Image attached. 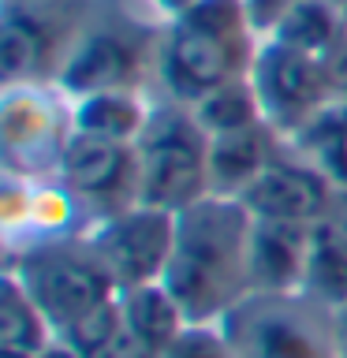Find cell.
I'll return each mask as SVG.
<instances>
[{"instance_id": "6da1fadb", "label": "cell", "mask_w": 347, "mask_h": 358, "mask_svg": "<svg viewBox=\"0 0 347 358\" xmlns=\"http://www.w3.org/2000/svg\"><path fill=\"white\" fill-rule=\"evenodd\" d=\"M254 213L239 198L206 194L176 213V243L164 268V287L183 306L187 321H220L250 284Z\"/></svg>"}, {"instance_id": "7a4b0ae2", "label": "cell", "mask_w": 347, "mask_h": 358, "mask_svg": "<svg viewBox=\"0 0 347 358\" xmlns=\"http://www.w3.org/2000/svg\"><path fill=\"white\" fill-rule=\"evenodd\" d=\"M257 49L262 34L243 0H194L183 15L161 27L153 94L194 105L213 90L250 78Z\"/></svg>"}, {"instance_id": "3957f363", "label": "cell", "mask_w": 347, "mask_h": 358, "mask_svg": "<svg viewBox=\"0 0 347 358\" xmlns=\"http://www.w3.org/2000/svg\"><path fill=\"white\" fill-rule=\"evenodd\" d=\"M134 153L146 206L179 213L213 194V138L183 101L153 94L150 120L134 142Z\"/></svg>"}, {"instance_id": "277c9868", "label": "cell", "mask_w": 347, "mask_h": 358, "mask_svg": "<svg viewBox=\"0 0 347 358\" xmlns=\"http://www.w3.org/2000/svg\"><path fill=\"white\" fill-rule=\"evenodd\" d=\"M220 324L235 358H340L336 310L306 291H250Z\"/></svg>"}, {"instance_id": "5b68a950", "label": "cell", "mask_w": 347, "mask_h": 358, "mask_svg": "<svg viewBox=\"0 0 347 358\" xmlns=\"http://www.w3.org/2000/svg\"><path fill=\"white\" fill-rule=\"evenodd\" d=\"M4 268L22 284L34 306L45 313L52 332L67 329L83 313L120 295L112 276L101 268L97 254L90 250L86 231L56 235V239H41L22 246V250H11Z\"/></svg>"}, {"instance_id": "8992f818", "label": "cell", "mask_w": 347, "mask_h": 358, "mask_svg": "<svg viewBox=\"0 0 347 358\" xmlns=\"http://www.w3.org/2000/svg\"><path fill=\"white\" fill-rule=\"evenodd\" d=\"M161 27L131 11H108L86 22L71 60L64 64L60 83L71 97H86L97 90H150L157 86V49Z\"/></svg>"}, {"instance_id": "52a82bcc", "label": "cell", "mask_w": 347, "mask_h": 358, "mask_svg": "<svg viewBox=\"0 0 347 358\" xmlns=\"http://www.w3.org/2000/svg\"><path fill=\"white\" fill-rule=\"evenodd\" d=\"M75 134V105L60 83H8L0 94V168L52 179Z\"/></svg>"}, {"instance_id": "ba28073f", "label": "cell", "mask_w": 347, "mask_h": 358, "mask_svg": "<svg viewBox=\"0 0 347 358\" xmlns=\"http://www.w3.org/2000/svg\"><path fill=\"white\" fill-rule=\"evenodd\" d=\"M90 0H4L0 4V60L8 83H56L71 60Z\"/></svg>"}, {"instance_id": "9c48e42d", "label": "cell", "mask_w": 347, "mask_h": 358, "mask_svg": "<svg viewBox=\"0 0 347 358\" xmlns=\"http://www.w3.org/2000/svg\"><path fill=\"white\" fill-rule=\"evenodd\" d=\"M250 83L262 101L265 123L276 127L288 142L306 131L329 105L340 101L332 71L321 56L291 49L276 38H262Z\"/></svg>"}, {"instance_id": "30bf717a", "label": "cell", "mask_w": 347, "mask_h": 358, "mask_svg": "<svg viewBox=\"0 0 347 358\" xmlns=\"http://www.w3.org/2000/svg\"><path fill=\"white\" fill-rule=\"evenodd\" d=\"M86 243L97 254L101 268L112 276L116 291L157 284V280H164L168 257H172L176 213L139 201L116 217L90 224Z\"/></svg>"}, {"instance_id": "8fae6325", "label": "cell", "mask_w": 347, "mask_h": 358, "mask_svg": "<svg viewBox=\"0 0 347 358\" xmlns=\"http://www.w3.org/2000/svg\"><path fill=\"white\" fill-rule=\"evenodd\" d=\"M56 176L78 201L86 228L142 201L134 142H105L90 138V134H71Z\"/></svg>"}, {"instance_id": "7c38bea8", "label": "cell", "mask_w": 347, "mask_h": 358, "mask_svg": "<svg viewBox=\"0 0 347 358\" xmlns=\"http://www.w3.org/2000/svg\"><path fill=\"white\" fill-rule=\"evenodd\" d=\"M336 194H340V183L288 145L243 190L239 201L254 213V220H284V224H302V228H318L332 213Z\"/></svg>"}, {"instance_id": "4fadbf2b", "label": "cell", "mask_w": 347, "mask_h": 358, "mask_svg": "<svg viewBox=\"0 0 347 358\" xmlns=\"http://www.w3.org/2000/svg\"><path fill=\"white\" fill-rule=\"evenodd\" d=\"M313 250V228L284 220H254L250 284L254 291H302Z\"/></svg>"}, {"instance_id": "5bb4252c", "label": "cell", "mask_w": 347, "mask_h": 358, "mask_svg": "<svg viewBox=\"0 0 347 358\" xmlns=\"http://www.w3.org/2000/svg\"><path fill=\"white\" fill-rule=\"evenodd\" d=\"M288 150V138L269 123H254V127L217 134L213 138V194L239 198L280 153Z\"/></svg>"}, {"instance_id": "9a60e30c", "label": "cell", "mask_w": 347, "mask_h": 358, "mask_svg": "<svg viewBox=\"0 0 347 358\" xmlns=\"http://www.w3.org/2000/svg\"><path fill=\"white\" fill-rule=\"evenodd\" d=\"M71 105L75 134L105 142H139L153 108V94L150 90H97L86 97H71Z\"/></svg>"}, {"instance_id": "2e32d148", "label": "cell", "mask_w": 347, "mask_h": 358, "mask_svg": "<svg viewBox=\"0 0 347 358\" xmlns=\"http://www.w3.org/2000/svg\"><path fill=\"white\" fill-rule=\"evenodd\" d=\"M52 340V324L34 306L19 280L4 268L0 276V358H41Z\"/></svg>"}, {"instance_id": "e0dca14e", "label": "cell", "mask_w": 347, "mask_h": 358, "mask_svg": "<svg viewBox=\"0 0 347 358\" xmlns=\"http://www.w3.org/2000/svg\"><path fill=\"white\" fill-rule=\"evenodd\" d=\"M120 310H123V329L134 332L150 347H157L161 355L168 351V343H172L187 324L183 306H179V299L164 287V280L120 291Z\"/></svg>"}, {"instance_id": "ac0fdd59", "label": "cell", "mask_w": 347, "mask_h": 358, "mask_svg": "<svg viewBox=\"0 0 347 358\" xmlns=\"http://www.w3.org/2000/svg\"><path fill=\"white\" fill-rule=\"evenodd\" d=\"M347 34V8L336 0H302L269 38L291 45V49L313 52V56H329L340 38Z\"/></svg>"}, {"instance_id": "d6986e66", "label": "cell", "mask_w": 347, "mask_h": 358, "mask_svg": "<svg viewBox=\"0 0 347 358\" xmlns=\"http://www.w3.org/2000/svg\"><path fill=\"white\" fill-rule=\"evenodd\" d=\"M190 112L198 116V123L206 127L209 138L254 127V123H265L262 101H257V90H254L250 78H239V83H228V86L213 90L206 97H198L194 105H190Z\"/></svg>"}, {"instance_id": "ffe728a7", "label": "cell", "mask_w": 347, "mask_h": 358, "mask_svg": "<svg viewBox=\"0 0 347 358\" xmlns=\"http://www.w3.org/2000/svg\"><path fill=\"white\" fill-rule=\"evenodd\" d=\"M123 332V310H120V295H112L108 302H101L90 313H83L78 321H71L67 329L56 332L67 351H75L78 358H101L116 343V336Z\"/></svg>"}, {"instance_id": "44dd1931", "label": "cell", "mask_w": 347, "mask_h": 358, "mask_svg": "<svg viewBox=\"0 0 347 358\" xmlns=\"http://www.w3.org/2000/svg\"><path fill=\"white\" fill-rule=\"evenodd\" d=\"M164 358H235V351L220 321H187Z\"/></svg>"}, {"instance_id": "7402d4cb", "label": "cell", "mask_w": 347, "mask_h": 358, "mask_svg": "<svg viewBox=\"0 0 347 358\" xmlns=\"http://www.w3.org/2000/svg\"><path fill=\"white\" fill-rule=\"evenodd\" d=\"M243 4H246V15H250L254 30L262 34V38H269L302 0H243Z\"/></svg>"}, {"instance_id": "603a6c76", "label": "cell", "mask_w": 347, "mask_h": 358, "mask_svg": "<svg viewBox=\"0 0 347 358\" xmlns=\"http://www.w3.org/2000/svg\"><path fill=\"white\" fill-rule=\"evenodd\" d=\"M101 358H164V355L157 351V347H150L146 340H139L134 332L123 329V332L116 336V343H112V347H108V351L101 355Z\"/></svg>"}, {"instance_id": "cb8c5ba5", "label": "cell", "mask_w": 347, "mask_h": 358, "mask_svg": "<svg viewBox=\"0 0 347 358\" xmlns=\"http://www.w3.org/2000/svg\"><path fill=\"white\" fill-rule=\"evenodd\" d=\"M157 15H161V22H168V19H176V15H183V11L194 4V0H146Z\"/></svg>"}, {"instance_id": "d4e9b609", "label": "cell", "mask_w": 347, "mask_h": 358, "mask_svg": "<svg viewBox=\"0 0 347 358\" xmlns=\"http://www.w3.org/2000/svg\"><path fill=\"white\" fill-rule=\"evenodd\" d=\"M336 340H340V358H347V302L336 306Z\"/></svg>"}, {"instance_id": "484cf974", "label": "cell", "mask_w": 347, "mask_h": 358, "mask_svg": "<svg viewBox=\"0 0 347 358\" xmlns=\"http://www.w3.org/2000/svg\"><path fill=\"white\" fill-rule=\"evenodd\" d=\"M41 358H78V355H75V351H67L60 340H52V343H49V351H45Z\"/></svg>"}, {"instance_id": "4316f807", "label": "cell", "mask_w": 347, "mask_h": 358, "mask_svg": "<svg viewBox=\"0 0 347 358\" xmlns=\"http://www.w3.org/2000/svg\"><path fill=\"white\" fill-rule=\"evenodd\" d=\"M336 4H344V8H347V0H336Z\"/></svg>"}]
</instances>
